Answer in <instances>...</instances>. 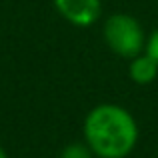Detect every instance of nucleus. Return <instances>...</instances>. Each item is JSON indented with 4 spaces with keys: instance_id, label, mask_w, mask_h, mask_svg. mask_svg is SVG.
<instances>
[{
    "instance_id": "1",
    "label": "nucleus",
    "mask_w": 158,
    "mask_h": 158,
    "mask_svg": "<svg viewBox=\"0 0 158 158\" xmlns=\"http://www.w3.org/2000/svg\"><path fill=\"white\" fill-rule=\"evenodd\" d=\"M82 138L96 158H128L140 140V126L126 106L102 102L84 116Z\"/></svg>"
},
{
    "instance_id": "2",
    "label": "nucleus",
    "mask_w": 158,
    "mask_h": 158,
    "mask_svg": "<svg viewBox=\"0 0 158 158\" xmlns=\"http://www.w3.org/2000/svg\"><path fill=\"white\" fill-rule=\"evenodd\" d=\"M146 32L136 16L128 12H112L102 22V40L108 50L118 58L130 60L144 52L146 46Z\"/></svg>"
},
{
    "instance_id": "3",
    "label": "nucleus",
    "mask_w": 158,
    "mask_h": 158,
    "mask_svg": "<svg viewBox=\"0 0 158 158\" xmlns=\"http://www.w3.org/2000/svg\"><path fill=\"white\" fill-rule=\"evenodd\" d=\"M56 12L76 28H88L102 16V0H52Z\"/></svg>"
},
{
    "instance_id": "4",
    "label": "nucleus",
    "mask_w": 158,
    "mask_h": 158,
    "mask_svg": "<svg viewBox=\"0 0 158 158\" xmlns=\"http://www.w3.org/2000/svg\"><path fill=\"white\" fill-rule=\"evenodd\" d=\"M128 76L134 84L148 86L158 78V66L146 52H142L128 60Z\"/></svg>"
},
{
    "instance_id": "5",
    "label": "nucleus",
    "mask_w": 158,
    "mask_h": 158,
    "mask_svg": "<svg viewBox=\"0 0 158 158\" xmlns=\"http://www.w3.org/2000/svg\"><path fill=\"white\" fill-rule=\"evenodd\" d=\"M58 158H96L94 152L88 148V144L82 142H70L58 152Z\"/></svg>"
},
{
    "instance_id": "6",
    "label": "nucleus",
    "mask_w": 158,
    "mask_h": 158,
    "mask_svg": "<svg viewBox=\"0 0 158 158\" xmlns=\"http://www.w3.org/2000/svg\"><path fill=\"white\" fill-rule=\"evenodd\" d=\"M144 52H146L148 56L156 62V66H158V28H154V30L146 36V46H144Z\"/></svg>"
},
{
    "instance_id": "7",
    "label": "nucleus",
    "mask_w": 158,
    "mask_h": 158,
    "mask_svg": "<svg viewBox=\"0 0 158 158\" xmlns=\"http://www.w3.org/2000/svg\"><path fill=\"white\" fill-rule=\"evenodd\" d=\"M0 158H8V152H6V150H4V148H2V146H0Z\"/></svg>"
}]
</instances>
